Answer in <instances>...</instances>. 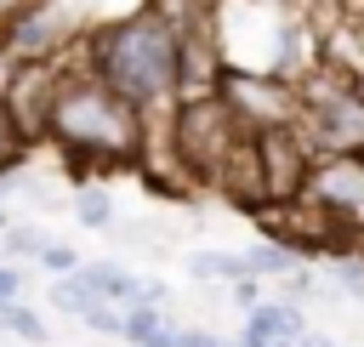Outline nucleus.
<instances>
[{
    "label": "nucleus",
    "instance_id": "nucleus-10",
    "mask_svg": "<svg viewBox=\"0 0 364 347\" xmlns=\"http://www.w3.org/2000/svg\"><path fill=\"white\" fill-rule=\"evenodd\" d=\"M307 193L353 222H364V159L358 154H318L313 159V176H307Z\"/></svg>",
    "mask_w": 364,
    "mask_h": 347
},
{
    "label": "nucleus",
    "instance_id": "nucleus-3",
    "mask_svg": "<svg viewBox=\"0 0 364 347\" xmlns=\"http://www.w3.org/2000/svg\"><path fill=\"white\" fill-rule=\"evenodd\" d=\"M301 91V114L296 131L313 154H358L364 148V91L353 80H341L336 68H307L296 80Z\"/></svg>",
    "mask_w": 364,
    "mask_h": 347
},
{
    "label": "nucleus",
    "instance_id": "nucleus-18",
    "mask_svg": "<svg viewBox=\"0 0 364 347\" xmlns=\"http://www.w3.org/2000/svg\"><path fill=\"white\" fill-rule=\"evenodd\" d=\"M0 330H11L17 341H46V319L28 307V301H0Z\"/></svg>",
    "mask_w": 364,
    "mask_h": 347
},
{
    "label": "nucleus",
    "instance_id": "nucleus-14",
    "mask_svg": "<svg viewBox=\"0 0 364 347\" xmlns=\"http://www.w3.org/2000/svg\"><path fill=\"white\" fill-rule=\"evenodd\" d=\"M245 256H250V273H256V279H284V273L301 267V256H296L290 245H279V239H262V245H250Z\"/></svg>",
    "mask_w": 364,
    "mask_h": 347
},
{
    "label": "nucleus",
    "instance_id": "nucleus-12",
    "mask_svg": "<svg viewBox=\"0 0 364 347\" xmlns=\"http://www.w3.org/2000/svg\"><path fill=\"white\" fill-rule=\"evenodd\" d=\"M307 336V313L301 301H256L245 307V330L233 336V347H256V341H301Z\"/></svg>",
    "mask_w": 364,
    "mask_h": 347
},
{
    "label": "nucleus",
    "instance_id": "nucleus-2",
    "mask_svg": "<svg viewBox=\"0 0 364 347\" xmlns=\"http://www.w3.org/2000/svg\"><path fill=\"white\" fill-rule=\"evenodd\" d=\"M80 63L97 80H108L125 102L154 114V108L176 102V17L159 0H142L136 11L85 34Z\"/></svg>",
    "mask_w": 364,
    "mask_h": 347
},
{
    "label": "nucleus",
    "instance_id": "nucleus-16",
    "mask_svg": "<svg viewBox=\"0 0 364 347\" xmlns=\"http://www.w3.org/2000/svg\"><path fill=\"white\" fill-rule=\"evenodd\" d=\"M46 239H51V233H46L40 222H11V228L0 233V256H6V262H34V256L46 250Z\"/></svg>",
    "mask_w": 364,
    "mask_h": 347
},
{
    "label": "nucleus",
    "instance_id": "nucleus-25",
    "mask_svg": "<svg viewBox=\"0 0 364 347\" xmlns=\"http://www.w3.org/2000/svg\"><path fill=\"white\" fill-rule=\"evenodd\" d=\"M233 296H239L245 307H256V301H262V279H256V273H250V279H239V284H233Z\"/></svg>",
    "mask_w": 364,
    "mask_h": 347
},
{
    "label": "nucleus",
    "instance_id": "nucleus-13",
    "mask_svg": "<svg viewBox=\"0 0 364 347\" xmlns=\"http://www.w3.org/2000/svg\"><path fill=\"white\" fill-rule=\"evenodd\" d=\"M182 267H188V279H199V284H239V279H250V256L245 250H188L182 256Z\"/></svg>",
    "mask_w": 364,
    "mask_h": 347
},
{
    "label": "nucleus",
    "instance_id": "nucleus-7",
    "mask_svg": "<svg viewBox=\"0 0 364 347\" xmlns=\"http://www.w3.org/2000/svg\"><path fill=\"white\" fill-rule=\"evenodd\" d=\"M68 46H80V17L68 0H40L28 6L6 34H0V51L11 63H28V57H68Z\"/></svg>",
    "mask_w": 364,
    "mask_h": 347
},
{
    "label": "nucleus",
    "instance_id": "nucleus-1",
    "mask_svg": "<svg viewBox=\"0 0 364 347\" xmlns=\"http://www.w3.org/2000/svg\"><path fill=\"white\" fill-rule=\"evenodd\" d=\"M51 142L63 148V165L74 176L85 171H142L148 159V114L125 102L108 80H97L85 63L63 68L57 102H51Z\"/></svg>",
    "mask_w": 364,
    "mask_h": 347
},
{
    "label": "nucleus",
    "instance_id": "nucleus-23",
    "mask_svg": "<svg viewBox=\"0 0 364 347\" xmlns=\"http://www.w3.org/2000/svg\"><path fill=\"white\" fill-rule=\"evenodd\" d=\"M142 347H182V324H176V319L165 313V319H159V330H154V336H148Z\"/></svg>",
    "mask_w": 364,
    "mask_h": 347
},
{
    "label": "nucleus",
    "instance_id": "nucleus-11",
    "mask_svg": "<svg viewBox=\"0 0 364 347\" xmlns=\"http://www.w3.org/2000/svg\"><path fill=\"white\" fill-rule=\"evenodd\" d=\"M210 193H222L233 210L262 216L267 210V188H262V159H256V137H239L233 154L222 159V171L210 176Z\"/></svg>",
    "mask_w": 364,
    "mask_h": 347
},
{
    "label": "nucleus",
    "instance_id": "nucleus-22",
    "mask_svg": "<svg viewBox=\"0 0 364 347\" xmlns=\"http://www.w3.org/2000/svg\"><path fill=\"white\" fill-rule=\"evenodd\" d=\"M23 159H28V148L17 142V131H11V119H6V108H0V176H6V171H17Z\"/></svg>",
    "mask_w": 364,
    "mask_h": 347
},
{
    "label": "nucleus",
    "instance_id": "nucleus-8",
    "mask_svg": "<svg viewBox=\"0 0 364 347\" xmlns=\"http://www.w3.org/2000/svg\"><path fill=\"white\" fill-rule=\"evenodd\" d=\"M256 159H262V188H267V210H273V205H290L307 193L318 154L301 142L296 125H284V131H256Z\"/></svg>",
    "mask_w": 364,
    "mask_h": 347
},
{
    "label": "nucleus",
    "instance_id": "nucleus-17",
    "mask_svg": "<svg viewBox=\"0 0 364 347\" xmlns=\"http://www.w3.org/2000/svg\"><path fill=\"white\" fill-rule=\"evenodd\" d=\"M74 222H80V228H91V233H102V228L114 222V193L85 182V188L74 193Z\"/></svg>",
    "mask_w": 364,
    "mask_h": 347
},
{
    "label": "nucleus",
    "instance_id": "nucleus-15",
    "mask_svg": "<svg viewBox=\"0 0 364 347\" xmlns=\"http://www.w3.org/2000/svg\"><path fill=\"white\" fill-rule=\"evenodd\" d=\"M46 301H51V313H68V319H85V313L97 307V296L85 290V279H80V273H68V279H51Z\"/></svg>",
    "mask_w": 364,
    "mask_h": 347
},
{
    "label": "nucleus",
    "instance_id": "nucleus-19",
    "mask_svg": "<svg viewBox=\"0 0 364 347\" xmlns=\"http://www.w3.org/2000/svg\"><path fill=\"white\" fill-rule=\"evenodd\" d=\"M159 319H165L159 307H148V301H131V307H125V330H119V341L142 347V341H148V336L159 330Z\"/></svg>",
    "mask_w": 364,
    "mask_h": 347
},
{
    "label": "nucleus",
    "instance_id": "nucleus-6",
    "mask_svg": "<svg viewBox=\"0 0 364 347\" xmlns=\"http://www.w3.org/2000/svg\"><path fill=\"white\" fill-rule=\"evenodd\" d=\"M63 68H68V57H28V63L6 68L0 108H6V119H11V131H17L23 148H34V142L51 137V102H57Z\"/></svg>",
    "mask_w": 364,
    "mask_h": 347
},
{
    "label": "nucleus",
    "instance_id": "nucleus-4",
    "mask_svg": "<svg viewBox=\"0 0 364 347\" xmlns=\"http://www.w3.org/2000/svg\"><path fill=\"white\" fill-rule=\"evenodd\" d=\"M245 131L233 125V114L216 102V97H193V102H171V131H165V148L176 159V176L210 188V176L222 171V159L233 154Z\"/></svg>",
    "mask_w": 364,
    "mask_h": 347
},
{
    "label": "nucleus",
    "instance_id": "nucleus-30",
    "mask_svg": "<svg viewBox=\"0 0 364 347\" xmlns=\"http://www.w3.org/2000/svg\"><path fill=\"white\" fill-rule=\"evenodd\" d=\"M0 262H6V256H0Z\"/></svg>",
    "mask_w": 364,
    "mask_h": 347
},
{
    "label": "nucleus",
    "instance_id": "nucleus-20",
    "mask_svg": "<svg viewBox=\"0 0 364 347\" xmlns=\"http://www.w3.org/2000/svg\"><path fill=\"white\" fill-rule=\"evenodd\" d=\"M34 262H40V267H46L51 279H68V273L80 267V250H68V245H57V239H46V250H40Z\"/></svg>",
    "mask_w": 364,
    "mask_h": 347
},
{
    "label": "nucleus",
    "instance_id": "nucleus-9",
    "mask_svg": "<svg viewBox=\"0 0 364 347\" xmlns=\"http://www.w3.org/2000/svg\"><path fill=\"white\" fill-rule=\"evenodd\" d=\"M216 80H222V40L193 11L188 23H176V102L216 97Z\"/></svg>",
    "mask_w": 364,
    "mask_h": 347
},
{
    "label": "nucleus",
    "instance_id": "nucleus-26",
    "mask_svg": "<svg viewBox=\"0 0 364 347\" xmlns=\"http://www.w3.org/2000/svg\"><path fill=\"white\" fill-rule=\"evenodd\" d=\"M296 347H341V341H336V336H318V330H307Z\"/></svg>",
    "mask_w": 364,
    "mask_h": 347
},
{
    "label": "nucleus",
    "instance_id": "nucleus-21",
    "mask_svg": "<svg viewBox=\"0 0 364 347\" xmlns=\"http://www.w3.org/2000/svg\"><path fill=\"white\" fill-rule=\"evenodd\" d=\"M85 330H97V336H114L119 341V330H125V307H114V301H97L85 319H80Z\"/></svg>",
    "mask_w": 364,
    "mask_h": 347
},
{
    "label": "nucleus",
    "instance_id": "nucleus-5",
    "mask_svg": "<svg viewBox=\"0 0 364 347\" xmlns=\"http://www.w3.org/2000/svg\"><path fill=\"white\" fill-rule=\"evenodd\" d=\"M216 102L233 114V125L245 131V137H256V131H284V125H296V114H301V91H296V80H284V74H256V68H222V80H216Z\"/></svg>",
    "mask_w": 364,
    "mask_h": 347
},
{
    "label": "nucleus",
    "instance_id": "nucleus-27",
    "mask_svg": "<svg viewBox=\"0 0 364 347\" xmlns=\"http://www.w3.org/2000/svg\"><path fill=\"white\" fill-rule=\"evenodd\" d=\"M11 222H17V216H11V199H6V193H0V233H6V228H11Z\"/></svg>",
    "mask_w": 364,
    "mask_h": 347
},
{
    "label": "nucleus",
    "instance_id": "nucleus-28",
    "mask_svg": "<svg viewBox=\"0 0 364 347\" xmlns=\"http://www.w3.org/2000/svg\"><path fill=\"white\" fill-rule=\"evenodd\" d=\"M256 347H296V341H256Z\"/></svg>",
    "mask_w": 364,
    "mask_h": 347
},
{
    "label": "nucleus",
    "instance_id": "nucleus-29",
    "mask_svg": "<svg viewBox=\"0 0 364 347\" xmlns=\"http://www.w3.org/2000/svg\"><path fill=\"white\" fill-rule=\"evenodd\" d=\"M358 159H364V148H358Z\"/></svg>",
    "mask_w": 364,
    "mask_h": 347
},
{
    "label": "nucleus",
    "instance_id": "nucleus-24",
    "mask_svg": "<svg viewBox=\"0 0 364 347\" xmlns=\"http://www.w3.org/2000/svg\"><path fill=\"white\" fill-rule=\"evenodd\" d=\"M28 6H40V0H0V34H6V28H11V23L28 11Z\"/></svg>",
    "mask_w": 364,
    "mask_h": 347
}]
</instances>
